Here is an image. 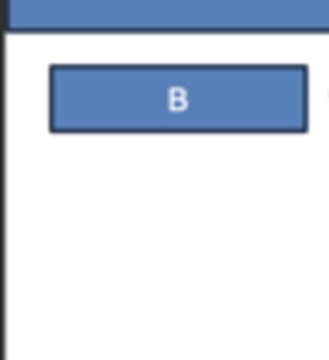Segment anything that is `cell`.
Wrapping results in <instances>:
<instances>
[{
	"label": "cell",
	"mask_w": 329,
	"mask_h": 360,
	"mask_svg": "<svg viewBox=\"0 0 329 360\" xmlns=\"http://www.w3.org/2000/svg\"><path fill=\"white\" fill-rule=\"evenodd\" d=\"M167 106L170 111H183L187 108V94L182 87H170L167 92Z\"/></svg>",
	"instance_id": "cell-1"
}]
</instances>
